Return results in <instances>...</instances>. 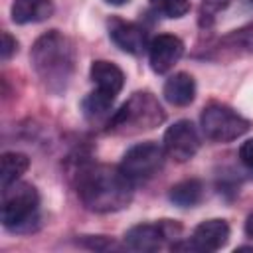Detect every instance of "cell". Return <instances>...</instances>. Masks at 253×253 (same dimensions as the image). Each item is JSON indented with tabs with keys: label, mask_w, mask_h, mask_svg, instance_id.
<instances>
[{
	"label": "cell",
	"mask_w": 253,
	"mask_h": 253,
	"mask_svg": "<svg viewBox=\"0 0 253 253\" xmlns=\"http://www.w3.org/2000/svg\"><path fill=\"white\" fill-rule=\"evenodd\" d=\"M184 43L172 34H160L148 43V63L154 73L170 71L182 57Z\"/></svg>",
	"instance_id": "cell-9"
},
{
	"label": "cell",
	"mask_w": 253,
	"mask_h": 253,
	"mask_svg": "<svg viewBox=\"0 0 253 253\" xmlns=\"http://www.w3.org/2000/svg\"><path fill=\"white\" fill-rule=\"evenodd\" d=\"M30 166V158L22 152H4L2 160H0V186L6 188L14 182H18V178L28 170Z\"/></svg>",
	"instance_id": "cell-15"
},
{
	"label": "cell",
	"mask_w": 253,
	"mask_h": 253,
	"mask_svg": "<svg viewBox=\"0 0 253 253\" xmlns=\"http://www.w3.org/2000/svg\"><path fill=\"white\" fill-rule=\"evenodd\" d=\"M30 57L38 77L49 91L61 93L67 87L75 69V47L69 38L49 30L36 40Z\"/></svg>",
	"instance_id": "cell-2"
},
{
	"label": "cell",
	"mask_w": 253,
	"mask_h": 253,
	"mask_svg": "<svg viewBox=\"0 0 253 253\" xmlns=\"http://www.w3.org/2000/svg\"><path fill=\"white\" fill-rule=\"evenodd\" d=\"M200 125H202L204 134L215 142L235 140L251 128L249 119H245L243 115H239L237 111L221 103H210L202 111Z\"/></svg>",
	"instance_id": "cell-5"
},
{
	"label": "cell",
	"mask_w": 253,
	"mask_h": 253,
	"mask_svg": "<svg viewBox=\"0 0 253 253\" xmlns=\"http://www.w3.org/2000/svg\"><path fill=\"white\" fill-rule=\"evenodd\" d=\"M150 6L164 18H182L190 12V0H150Z\"/></svg>",
	"instance_id": "cell-18"
},
{
	"label": "cell",
	"mask_w": 253,
	"mask_h": 253,
	"mask_svg": "<svg viewBox=\"0 0 253 253\" xmlns=\"http://www.w3.org/2000/svg\"><path fill=\"white\" fill-rule=\"evenodd\" d=\"M107 4H113V6H123V4H126L128 0H105Z\"/></svg>",
	"instance_id": "cell-23"
},
{
	"label": "cell",
	"mask_w": 253,
	"mask_h": 253,
	"mask_svg": "<svg viewBox=\"0 0 253 253\" xmlns=\"http://www.w3.org/2000/svg\"><path fill=\"white\" fill-rule=\"evenodd\" d=\"M231 2H233V0H204V2H202V10H200V20H202V24H204V26H210V24L215 20V16H217L219 12H223Z\"/></svg>",
	"instance_id": "cell-19"
},
{
	"label": "cell",
	"mask_w": 253,
	"mask_h": 253,
	"mask_svg": "<svg viewBox=\"0 0 253 253\" xmlns=\"http://www.w3.org/2000/svg\"><path fill=\"white\" fill-rule=\"evenodd\" d=\"M89 75H91V81L97 85L99 91L103 93H109V95H119L123 85H125V73L119 65L111 63V61H105V59H97L91 63V69H89Z\"/></svg>",
	"instance_id": "cell-12"
},
{
	"label": "cell",
	"mask_w": 253,
	"mask_h": 253,
	"mask_svg": "<svg viewBox=\"0 0 253 253\" xmlns=\"http://www.w3.org/2000/svg\"><path fill=\"white\" fill-rule=\"evenodd\" d=\"M229 239V225L225 219H206L202 221L192 235L196 251H217Z\"/></svg>",
	"instance_id": "cell-11"
},
{
	"label": "cell",
	"mask_w": 253,
	"mask_h": 253,
	"mask_svg": "<svg viewBox=\"0 0 253 253\" xmlns=\"http://www.w3.org/2000/svg\"><path fill=\"white\" fill-rule=\"evenodd\" d=\"M113 101H115V95H109V93H103V91L95 89L93 93H89L85 97L83 111H85L87 117H101L113 107Z\"/></svg>",
	"instance_id": "cell-17"
},
{
	"label": "cell",
	"mask_w": 253,
	"mask_h": 253,
	"mask_svg": "<svg viewBox=\"0 0 253 253\" xmlns=\"http://www.w3.org/2000/svg\"><path fill=\"white\" fill-rule=\"evenodd\" d=\"M251 2H253V0H251Z\"/></svg>",
	"instance_id": "cell-24"
},
{
	"label": "cell",
	"mask_w": 253,
	"mask_h": 253,
	"mask_svg": "<svg viewBox=\"0 0 253 253\" xmlns=\"http://www.w3.org/2000/svg\"><path fill=\"white\" fill-rule=\"evenodd\" d=\"M239 160L253 170V138L245 140L241 146H239Z\"/></svg>",
	"instance_id": "cell-21"
},
{
	"label": "cell",
	"mask_w": 253,
	"mask_h": 253,
	"mask_svg": "<svg viewBox=\"0 0 253 253\" xmlns=\"http://www.w3.org/2000/svg\"><path fill=\"white\" fill-rule=\"evenodd\" d=\"M40 223V194L28 182L2 188V225L14 233H30Z\"/></svg>",
	"instance_id": "cell-3"
},
{
	"label": "cell",
	"mask_w": 253,
	"mask_h": 253,
	"mask_svg": "<svg viewBox=\"0 0 253 253\" xmlns=\"http://www.w3.org/2000/svg\"><path fill=\"white\" fill-rule=\"evenodd\" d=\"M16 49H18V42H16L8 32H4V34H2V45H0V55H2V59H4V61L10 59Z\"/></svg>",
	"instance_id": "cell-20"
},
{
	"label": "cell",
	"mask_w": 253,
	"mask_h": 253,
	"mask_svg": "<svg viewBox=\"0 0 253 253\" xmlns=\"http://www.w3.org/2000/svg\"><path fill=\"white\" fill-rule=\"evenodd\" d=\"M164 123V111L156 97L148 91L134 93L123 107L109 119V132L115 134H136L142 130L156 128Z\"/></svg>",
	"instance_id": "cell-4"
},
{
	"label": "cell",
	"mask_w": 253,
	"mask_h": 253,
	"mask_svg": "<svg viewBox=\"0 0 253 253\" xmlns=\"http://www.w3.org/2000/svg\"><path fill=\"white\" fill-rule=\"evenodd\" d=\"M200 148V134L190 121H176L164 132V150L176 162L194 158Z\"/></svg>",
	"instance_id": "cell-8"
},
{
	"label": "cell",
	"mask_w": 253,
	"mask_h": 253,
	"mask_svg": "<svg viewBox=\"0 0 253 253\" xmlns=\"http://www.w3.org/2000/svg\"><path fill=\"white\" fill-rule=\"evenodd\" d=\"M164 146L146 140V142H138L134 146H130L123 160H121V170L132 180V182H142L152 178L164 164Z\"/></svg>",
	"instance_id": "cell-6"
},
{
	"label": "cell",
	"mask_w": 253,
	"mask_h": 253,
	"mask_svg": "<svg viewBox=\"0 0 253 253\" xmlns=\"http://www.w3.org/2000/svg\"><path fill=\"white\" fill-rule=\"evenodd\" d=\"M194 97H196V81L190 73H184V71L174 73L164 83V99L170 105L184 107V105H190Z\"/></svg>",
	"instance_id": "cell-14"
},
{
	"label": "cell",
	"mask_w": 253,
	"mask_h": 253,
	"mask_svg": "<svg viewBox=\"0 0 253 253\" xmlns=\"http://www.w3.org/2000/svg\"><path fill=\"white\" fill-rule=\"evenodd\" d=\"M53 0H14L10 16L14 24H36L51 18Z\"/></svg>",
	"instance_id": "cell-13"
},
{
	"label": "cell",
	"mask_w": 253,
	"mask_h": 253,
	"mask_svg": "<svg viewBox=\"0 0 253 253\" xmlns=\"http://www.w3.org/2000/svg\"><path fill=\"white\" fill-rule=\"evenodd\" d=\"M75 190L81 204L97 213L119 211L132 200L134 182L109 164H81L75 172Z\"/></svg>",
	"instance_id": "cell-1"
},
{
	"label": "cell",
	"mask_w": 253,
	"mask_h": 253,
	"mask_svg": "<svg viewBox=\"0 0 253 253\" xmlns=\"http://www.w3.org/2000/svg\"><path fill=\"white\" fill-rule=\"evenodd\" d=\"M176 233H180V227L170 221L138 223L125 233V245L132 251L152 253V251H158L162 247V243Z\"/></svg>",
	"instance_id": "cell-7"
},
{
	"label": "cell",
	"mask_w": 253,
	"mask_h": 253,
	"mask_svg": "<svg viewBox=\"0 0 253 253\" xmlns=\"http://www.w3.org/2000/svg\"><path fill=\"white\" fill-rule=\"evenodd\" d=\"M245 231H247V235L249 237H253V213L247 217V221H245Z\"/></svg>",
	"instance_id": "cell-22"
},
{
	"label": "cell",
	"mask_w": 253,
	"mask_h": 253,
	"mask_svg": "<svg viewBox=\"0 0 253 253\" xmlns=\"http://www.w3.org/2000/svg\"><path fill=\"white\" fill-rule=\"evenodd\" d=\"M202 196H204V186L196 178L182 180L170 188V200L178 208H192L202 200Z\"/></svg>",
	"instance_id": "cell-16"
},
{
	"label": "cell",
	"mask_w": 253,
	"mask_h": 253,
	"mask_svg": "<svg viewBox=\"0 0 253 253\" xmlns=\"http://www.w3.org/2000/svg\"><path fill=\"white\" fill-rule=\"evenodd\" d=\"M109 38L113 40V43L117 47H121L126 53H132V55H138L148 47L144 28H140L134 22H125V20L113 18L109 22Z\"/></svg>",
	"instance_id": "cell-10"
}]
</instances>
